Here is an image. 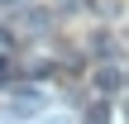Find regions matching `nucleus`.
Here are the masks:
<instances>
[{
  "label": "nucleus",
  "mask_w": 129,
  "mask_h": 124,
  "mask_svg": "<svg viewBox=\"0 0 129 124\" xmlns=\"http://www.w3.org/2000/svg\"><path fill=\"white\" fill-rule=\"evenodd\" d=\"M124 119H129V100H124Z\"/></svg>",
  "instance_id": "nucleus-8"
},
{
  "label": "nucleus",
  "mask_w": 129,
  "mask_h": 124,
  "mask_svg": "<svg viewBox=\"0 0 129 124\" xmlns=\"http://www.w3.org/2000/svg\"><path fill=\"white\" fill-rule=\"evenodd\" d=\"M10 43H14V29H10V24H0V48H10Z\"/></svg>",
  "instance_id": "nucleus-5"
},
{
  "label": "nucleus",
  "mask_w": 129,
  "mask_h": 124,
  "mask_svg": "<svg viewBox=\"0 0 129 124\" xmlns=\"http://www.w3.org/2000/svg\"><path fill=\"white\" fill-rule=\"evenodd\" d=\"M81 124H110V105H105V100H91V105L81 110Z\"/></svg>",
  "instance_id": "nucleus-3"
},
{
  "label": "nucleus",
  "mask_w": 129,
  "mask_h": 124,
  "mask_svg": "<svg viewBox=\"0 0 129 124\" xmlns=\"http://www.w3.org/2000/svg\"><path fill=\"white\" fill-rule=\"evenodd\" d=\"M34 115H38V96H34V91H19V86H10V96L0 100V119L24 124V119H34Z\"/></svg>",
  "instance_id": "nucleus-1"
},
{
  "label": "nucleus",
  "mask_w": 129,
  "mask_h": 124,
  "mask_svg": "<svg viewBox=\"0 0 129 124\" xmlns=\"http://www.w3.org/2000/svg\"><path fill=\"white\" fill-rule=\"evenodd\" d=\"M91 86H96V96H120V91H124V72L105 62V67H96V76H91Z\"/></svg>",
  "instance_id": "nucleus-2"
},
{
  "label": "nucleus",
  "mask_w": 129,
  "mask_h": 124,
  "mask_svg": "<svg viewBox=\"0 0 129 124\" xmlns=\"http://www.w3.org/2000/svg\"><path fill=\"white\" fill-rule=\"evenodd\" d=\"M0 5H19V0H0Z\"/></svg>",
  "instance_id": "nucleus-7"
},
{
  "label": "nucleus",
  "mask_w": 129,
  "mask_h": 124,
  "mask_svg": "<svg viewBox=\"0 0 129 124\" xmlns=\"http://www.w3.org/2000/svg\"><path fill=\"white\" fill-rule=\"evenodd\" d=\"M91 53H96V57H110V53H115V38H110V33H96V38H91Z\"/></svg>",
  "instance_id": "nucleus-4"
},
{
  "label": "nucleus",
  "mask_w": 129,
  "mask_h": 124,
  "mask_svg": "<svg viewBox=\"0 0 129 124\" xmlns=\"http://www.w3.org/2000/svg\"><path fill=\"white\" fill-rule=\"evenodd\" d=\"M0 72H5V57H0ZM0 81H5V76H0Z\"/></svg>",
  "instance_id": "nucleus-6"
}]
</instances>
